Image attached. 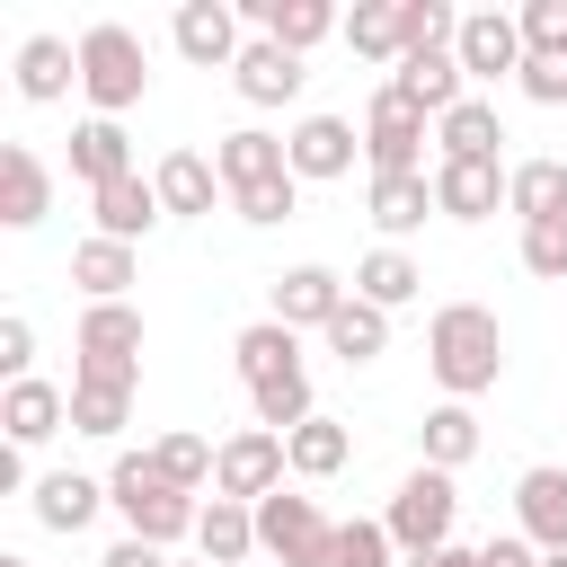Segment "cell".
Returning <instances> with one entry per match:
<instances>
[{
    "label": "cell",
    "instance_id": "cell-48",
    "mask_svg": "<svg viewBox=\"0 0 567 567\" xmlns=\"http://www.w3.org/2000/svg\"><path fill=\"white\" fill-rule=\"evenodd\" d=\"M408 567H478V549H461V540H443V549H425V558H408Z\"/></svg>",
    "mask_w": 567,
    "mask_h": 567
},
{
    "label": "cell",
    "instance_id": "cell-10",
    "mask_svg": "<svg viewBox=\"0 0 567 567\" xmlns=\"http://www.w3.org/2000/svg\"><path fill=\"white\" fill-rule=\"evenodd\" d=\"M452 53H461V71H470V80H505V71L523 80V62H532V53H523V27H514L505 9H470Z\"/></svg>",
    "mask_w": 567,
    "mask_h": 567
},
{
    "label": "cell",
    "instance_id": "cell-25",
    "mask_svg": "<svg viewBox=\"0 0 567 567\" xmlns=\"http://www.w3.org/2000/svg\"><path fill=\"white\" fill-rule=\"evenodd\" d=\"M71 346H80V363H142V310L133 301H89Z\"/></svg>",
    "mask_w": 567,
    "mask_h": 567
},
{
    "label": "cell",
    "instance_id": "cell-19",
    "mask_svg": "<svg viewBox=\"0 0 567 567\" xmlns=\"http://www.w3.org/2000/svg\"><path fill=\"white\" fill-rule=\"evenodd\" d=\"M44 213H53V168H44L27 142H9V151H0V221H9V230H35Z\"/></svg>",
    "mask_w": 567,
    "mask_h": 567
},
{
    "label": "cell",
    "instance_id": "cell-29",
    "mask_svg": "<svg viewBox=\"0 0 567 567\" xmlns=\"http://www.w3.org/2000/svg\"><path fill=\"white\" fill-rule=\"evenodd\" d=\"M71 284H80L89 301H124V284H142V257H133L124 239H97V230H89V239L71 248Z\"/></svg>",
    "mask_w": 567,
    "mask_h": 567
},
{
    "label": "cell",
    "instance_id": "cell-37",
    "mask_svg": "<svg viewBox=\"0 0 567 567\" xmlns=\"http://www.w3.org/2000/svg\"><path fill=\"white\" fill-rule=\"evenodd\" d=\"M124 416H133V390L71 381V434H97V443H115V434H124Z\"/></svg>",
    "mask_w": 567,
    "mask_h": 567
},
{
    "label": "cell",
    "instance_id": "cell-43",
    "mask_svg": "<svg viewBox=\"0 0 567 567\" xmlns=\"http://www.w3.org/2000/svg\"><path fill=\"white\" fill-rule=\"evenodd\" d=\"M523 275L567 284V221H532V230H523Z\"/></svg>",
    "mask_w": 567,
    "mask_h": 567
},
{
    "label": "cell",
    "instance_id": "cell-47",
    "mask_svg": "<svg viewBox=\"0 0 567 567\" xmlns=\"http://www.w3.org/2000/svg\"><path fill=\"white\" fill-rule=\"evenodd\" d=\"M97 567H168V549H151V540H133V532H124V540H115Z\"/></svg>",
    "mask_w": 567,
    "mask_h": 567
},
{
    "label": "cell",
    "instance_id": "cell-18",
    "mask_svg": "<svg viewBox=\"0 0 567 567\" xmlns=\"http://www.w3.org/2000/svg\"><path fill=\"white\" fill-rule=\"evenodd\" d=\"M151 186H159V213H168V221H204L213 195H221V168H213L204 151H168V159L151 168Z\"/></svg>",
    "mask_w": 567,
    "mask_h": 567
},
{
    "label": "cell",
    "instance_id": "cell-41",
    "mask_svg": "<svg viewBox=\"0 0 567 567\" xmlns=\"http://www.w3.org/2000/svg\"><path fill=\"white\" fill-rule=\"evenodd\" d=\"M399 558V540H390V523H337V540H328V567H390Z\"/></svg>",
    "mask_w": 567,
    "mask_h": 567
},
{
    "label": "cell",
    "instance_id": "cell-23",
    "mask_svg": "<svg viewBox=\"0 0 567 567\" xmlns=\"http://www.w3.org/2000/svg\"><path fill=\"white\" fill-rule=\"evenodd\" d=\"M71 177L97 195V186H115V177H142L133 168V142H124V124L115 115H89L80 133H71Z\"/></svg>",
    "mask_w": 567,
    "mask_h": 567
},
{
    "label": "cell",
    "instance_id": "cell-8",
    "mask_svg": "<svg viewBox=\"0 0 567 567\" xmlns=\"http://www.w3.org/2000/svg\"><path fill=\"white\" fill-rule=\"evenodd\" d=\"M266 301H275V310H266V319H284V328H292V337H301V328H319V337H328V319H337V310H346V301H354V284H346V275H337V266H284V275H275V292H266Z\"/></svg>",
    "mask_w": 567,
    "mask_h": 567
},
{
    "label": "cell",
    "instance_id": "cell-46",
    "mask_svg": "<svg viewBox=\"0 0 567 567\" xmlns=\"http://www.w3.org/2000/svg\"><path fill=\"white\" fill-rule=\"evenodd\" d=\"M478 567H540V549L523 532H496V540H478Z\"/></svg>",
    "mask_w": 567,
    "mask_h": 567
},
{
    "label": "cell",
    "instance_id": "cell-11",
    "mask_svg": "<svg viewBox=\"0 0 567 567\" xmlns=\"http://www.w3.org/2000/svg\"><path fill=\"white\" fill-rule=\"evenodd\" d=\"M284 159H292V177H346V168L363 159V133H354L346 115H301V124L284 133Z\"/></svg>",
    "mask_w": 567,
    "mask_h": 567
},
{
    "label": "cell",
    "instance_id": "cell-12",
    "mask_svg": "<svg viewBox=\"0 0 567 567\" xmlns=\"http://www.w3.org/2000/svg\"><path fill=\"white\" fill-rule=\"evenodd\" d=\"M514 532L532 549H567V470L558 461H540V470L514 478Z\"/></svg>",
    "mask_w": 567,
    "mask_h": 567
},
{
    "label": "cell",
    "instance_id": "cell-44",
    "mask_svg": "<svg viewBox=\"0 0 567 567\" xmlns=\"http://www.w3.org/2000/svg\"><path fill=\"white\" fill-rule=\"evenodd\" d=\"M27 363H35V328L9 310V319H0V372H9V381H27Z\"/></svg>",
    "mask_w": 567,
    "mask_h": 567
},
{
    "label": "cell",
    "instance_id": "cell-5",
    "mask_svg": "<svg viewBox=\"0 0 567 567\" xmlns=\"http://www.w3.org/2000/svg\"><path fill=\"white\" fill-rule=\"evenodd\" d=\"M425 133H434V115L408 89H381L363 106V159H372V177H416L425 168Z\"/></svg>",
    "mask_w": 567,
    "mask_h": 567
},
{
    "label": "cell",
    "instance_id": "cell-35",
    "mask_svg": "<svg viewBox=\"0 0 567 567\" xmlns=\"http://www.w3.org/2000/svg\"><path fill=\"white\" fill-rule=\"evenodd\" d=\"M346 44H354L363 62H390V71H399V53H408L399 0H354V18H346Z\"/></svg>",
    "mask_w": 567,
    "mask_h": 567
},
{
    "label": "cell",
    "instance_id": "cell-24",
    "mask_svg": "<svg viewBox=\"0 0 567 567\" xmlns=\"http://www.w3.org/2000/svg\"><path fill=\"white\" fill-rule=\"evenodd\" d=\"M363 213H372V230H381V248H399L408 230H425V213H434V177L416 168V177H372V195H363Z\"/></svg>",
    "mask_w": 567,
    "mask_h": 567
},
{
    "label": "cell",
    "instance_id": "cell-9",
    "mask_svg": "<svg viewBox=\"0 0 567 567\" xmlns=\"http://www.w3.org/2000/svg\"><path fill=\"white\" fill-rule=\"evenodd\" d=\"M505 159H434V213L443 221H487L505 204Z\"/></svg>",
    "mask_w": 567,
    "mask_h": 567
},
{
    "label": "cell",
    "instance_id": "cell-50",
    "mask_svg": "<svg viewBox=\"0 0 567 567\" xmlns=\"http://www.w3.org/2000/svg\"><path fill=\"white\" fill-rule=\"evenodd\" d=\"M0 567H27V558H0Z\"/></svg>",
    "mask_w": 567,
    "mask_h": 567
},
{
    "label": "cell",
    "instance_id": "cell-42",
    "mask_svg": "<svg viewBox=\"0 0 567 567\" xmlns=\"http://www.w3.org/2000/svg\"><path fill=\"white\" fill-rule=\"evenodd\" d=\"M239 204V221H257V230H275V221H292L301 213V177H275V186H248V195H230Z\"/></svg>",
    "mask_w": 567,
    "mask_h": 567
},
{
    "label": "cell",
    "instance_id": "cell-31",
    "mask_svg": "<svg viewBox=\"0 0 567 567\" xmlns=\"http://www.w3.org/2000/svg\"><path fill=\"white\" fill-rule=\"evenodd\" d=\"M416 452H425V470H461V461H478V416L461 408V399H443V408H425V425H416Z\"/></svg>",
    "mask_w": 567,
    "mask_h": 567
},
{
    "label": "cell",
    "instance_id": "cell-40",
    "mask_svg": "<svg viewBox=\"0 0 567 567\" xmlns=\"http://www.w3.org/2000/svg\"><path fill=\"white\" fill-rule=\"evenodd\" d=\"M514 27H523V53L532 62H567V0H523Z\"/></svg>",
    "mask_w": 567,
    "mask_h": 567
},
{
    "label": "cell",
    "instance_id": "cell-49",
    "mask_svg": "<svg viewBox=\"0 0 567 567\" xmlns=\"http://www.w3.org/2000/svg\"><path fill=\"white\" fill-rule=\"evenodd\" d=\"M540 567H567V549H540Z\"/></svg>",
    "mask_w": 567,
    "mask_h": 567
},
{
    "label": "cell",
    "instance_id": "cell-36",
    "mask_svg": "<svg viewBox=\"0 0 567 567\" xmlns=\"http://www.w3.org/2000/svg\"><path fill=\"white\" fill-rule=\"evenodd\" d=\"M328 354H337V363H372V354H390V310L346 301V310L328 319Z\"/></svg>",
    "mask_w": 567,
    "mask_h": 567
},
{
    "label": "cell",
    "instance_id": "cell-3",
    "mask_svg": "<svg viewBox=\"0 0 567 567\" xmlns=\"http://www.w3.org/2000/svg\"><path fill=\"white\" fill-rule=\"evenodd\" d=\"M142 89H151L142 35H133L124 18H97V27L80 35V97H89L97 115H124V106H142Z\"/></svg>",
    "mask_w": 567,
    "mask_h": 567
},
{
    "label": "cell",
    "instance_id": "cell-4",
    "mask_svg": "<svg viewBox=\"0 0 567 567\" xmlns=\"http://www.w3.org/2000/svg\"><path fill=\"white\" fill-rule=\"evenodd\" d=\"M452 514H461V487H452L443 470H425V461H416V470L390 487V514H381V523H390V540H399L408 558H425V549H443V540H452Z\"/></svg>",
    "mask_w": 567,
    "mask_h": 567
},
{
    "label": "cell",
    "instance_id": "cell-15",
    "mask_svg": "<svg viewBox=\"0 0 567 567\" xmlns=\"http://www.w3.org/2000/svg\"><path fill=\"white\" fill-rule=\"evenodd\" d=\"M0 425H9V452H35V443H53L62 425H71V390H53V381H9V399H0Z\"/></svg>",
    "mask_w": 567,
    "mask_h": 567
},
{
    "label": "cell",
    "instance_id": "cell-51",
    "mask_svg": "<svg viewBox=\"0 0 567 567\" xmlns=\"http://www.w3.org/2000/svg\"><path fill=\"white\" fill-rule=\"evenodd\" d=\"M168 567H177V558H168ZM186 567H204V558H186Z\"/></svg>",
    "mask_w": 567,
    "mask_h": 567
},
{
    "label": "cell",
    "instance_id": "cell-13",
    "mask_svg": "<svg viewBox=\"0 0 567 567\" xmlns=\"http://www.w3.org/2000/svg\"><path fill=\"white\" fill-rule=\"evenodd\" d=\"M177 53L195 62V71H230L248 44H239V9L230 0H186L177 9Z\"/></svg>",
    "mask_w": 567,
    "mask_h": 567
},
{
    "label": "cell",
    "instance_id": "cell-33",
    "mask_svg": "<svg viewBox=\"0 0 567 567\" xmlns=\"http://www.w3.org/2000/svg\"><path fill=\"white\" fill-rule=\"evenodd\" d=\"M434 142H443V159H496L505 124H496V106H487V97H461V106L434 124Z\"/></svg>",
    "mask_w": 567,
    "mask_h": 567
},
{
    "label": "cell",
    "instance_id": "cell-45",
    "mask_svg": "<svg viewBox=\"0 0 567 567\" xmlns=\"http://www.w3.org/2000/svg\"><path fill=\"white\" fill-rule=\"evenodd\" d=\"M523 97L532 106H567V62H523Z\"/></svg>",
    "mask_w": 567,
    "mask_h": 567
},
{
    "label": "cell",
    "instance_id": "cell-32",
    "mask_svg": "<svg viewBox=\"0 0 567 567\" xmlns=\"http://www.w3.org/2000/svg\"><path fill=\"white\" fill-rule=\"evenodd\" d=\"M195 549H204V567H239V558L257 549V505L213 496V505H204V523H195Z\"/></svg>",
    "mask_w": 567,
    "mask_h": 567
},
{
    "label": "cell",
    "instance_id": "cell-22",
    "mask_svg": "<svg viewBox=\"0 0 567 567\" xmlns=\"http://www.w3.org/2000/svg\"><path fill=\"white\" fill-rule=\"evenodd\" d=\"M390 89H408V97H416V106H425V115L443 124V115H452V106L470 97V71H461V53L443 44V53H408V62L390 71Z\"/></svg>",
    "mask_w": 567,
    "mask_h": 567
},
{
    "label": "cell",
    "instance_id": "cell-34",
    "mask_svg": "<svg viewBox=\"0 0 567 567\" xmlns=\"http://www.w3.org/2000/svg\"><path fill=\"white\" fill-rule=\"evenodd\" d=\"M284 452H292V478H337V470H346V452H354V434H346L337 416H310V425H292V434H284Z\"/></svg>",
    "mask_w": 567,
    "mask_h": 567
},
{
    "label": "cell",
    "instance_id": "cell-14",
    "mask_svg": "<svg viewBox=\"0 0 567 567\" xmlns=\"http://www.w3.org/2000/svg\"><path fill=\"white\" fill-rule=\"evenodd\" d=\"M301 80H310V71H301V53H284L275 35H248V53L230 62V89H239L248 106H292V97H301Z\"/></svg>",
    "mask_w": 567,
    "mask_h": 567
},
{
    "label": "cell",
    "instance_id": "cell-39",
    "mask_svg": "<svg viewBox=\"0 0 567 567\" xmlns=\"http://www.w3.org/2000/svg\"><path fill=\"white\" fill-rule=\"evenodd\" d=\"M151 461H159V470H168V478H177V487L195 496V487L213 478V461H221V443H204V434H159V443H151Z\"/></svg>",
    "mask_w": 567,
    "mask_h": 567
},
{
    "label": "cell",
    "instance_id": "cell-21",
    "mask_svg": "<svg viewBox=\"0 0 567 567\" xmlns=\"http://www.w3.org/2000/svg\"><path fill=\"white\" fill-rule=\"evenodd\" d=\"M27 505H35V523H44V532H89V523H97V505H106V478H89V470H44Z\"/></svg>",
    "mask_w": 567,
    "mask_h": 567
},
{
    "label": "cell",
    "instance_id": "cell-2",
    "mask_svg": "<svg viewBox=\"0 0 567 567\" xmlns=\"http://www.w3.org/2000/svg\"><path fill=\"white\" fill-rule=\"evenodd\" d=\"M106 505H115L124 532L151 540V549H168V540H186V532L204 523V505H195L151 452H115V470H106Z\"/></svg>",
    "mask_w": 567,
    "mask_h": 567
},
{
    "label": "cell",
    "instance_id": "cell-16",
    "mask_svg": "<svg viewBox=\"0 0 567 567\" xmlns=\"http://www.w3.org/2000/svg\"><path fill=\"white\" fill-rule=\"evenodd\" d=\"M239 18H248L257 35H275L284 53H310L319 35H346V18H337L328 0H248Z\"/></svg>",
    "mask_w": 567,
    "mask_h": 567
},
{
    "label": "cell",
    "instance_id": "cell-20",
    "mask_svg": "<svg viewBox=\"0 0 567 567\" xmlns=\"http://www.w3.org/2000/svg\"><path fill=\"white\" fill-rule=\"evenodd\" d=\"M89 204H97V239H124V248H142V239H151V230L168 221V213H159V186H151V177H115V186H97Z\"/></svg>",
    "mask_w": 567,
    "mask_h": 567
},
{
    "label": "cell",
    "instance_id": "cell-17",
    "mask_svg": "<svg viewBox=\"0 0 567 567\" xmlns=\"http://www.w3.org/2000/svg\"><path fill=\"white\" fill-rule=\"evenodd\" d=\"M213 168H221V186H230V195H248V186H275V177H292V159H284V133H257V124L221 133Z\"/></svg>",
    "mask_w": 567,
    "mask_h": 567
},
{
    "label": "cell",
    "instance_id": "cell-27",
    "mask_svg": "<svg viewBox=\"0 0 567 567\" xmlns=\"http://www.w3.org/2000/svg\"><path fill=\"white\" fill-rule=\"evenodd\" d=\"M230 363H239V381H248V390H266V381L301 372V337H292L284 319H257V328H239V337H230Z\"/></svg>",
    "mask_w": 567,
    "mask_h": 567
},
{
    "label": "cell",
    "instance_id": "cell-6",
    "mask_svg": "<svg viewBox=\"0 0 567 567\" xmlns=\"http://www.w3.org/2000/svg\"><path fill=\"white\" fill-rule=\"evenodd\" d=\"M328 540H337V523L319 514V496L275 487V496L257 505V549H266L275 567H328Z\"/></svg>",
    "mask_w": 567,
    "mask_h": 567
},
{
    "label": "cell",
    "instance_id": "cell-28",
    "mask_svg": "<svg viewBox=\"0 0 567 567\" xmlns=\"http://www.w3.org/2000/svg\"><path fill=\"white\" fill-rule=\"evenodd\" d=\"M505 213H514L523 230H532V221H567V159H514Z\"/></svg>",
    "mask_w": 567,
    "mask_h": 567
},
{
    "label": "cell",
    "instance_id": "cell-7",
    "mask_svg": "<svg viewBox=\"0 0 567 567\" xmlns=\"http://www.w3.org/2000/svg\"><path fill=\"white\" fill-rule=\"evenodd\" d=\"M284 470H292V452H284V434H266V425H239V434L221 443V461H213V496H239V505H266V496L284 487Z\"/></svg>",
    "mask_w": 567,
    "mask_h": 567
},
{
    "label": "cell",
    "instance_id": "cell-30",
    "mask_svg": "<svg viewBox=\"0 0 567 567\" xmlns=\"http://www.w3.org/2000/svg\"><path fill=\"white\" fill-rule=\"evenodd\" d=\"M425 292V266L408 257V248H372L363 266H354V301H372V310H408Z\"/></svg>",
    "mask_w": 567,
    "mask_h": 567
},
{
    "label": "cell",
    "instance_id": "cell-26",
    "mask_svg": "<svg viewBox=\"0 0 567 567\" xmlns=\"http://www.w3.org/2000/svg\"><path fill=\"white\" fill-rule=\"evenodd\" d=\"M71 80H80V44H62V35H27V44H18V97H27V106L71 97Z\"/></svg>",
    "mask_w": 567,
    "mask_h": 567
},
{
    "label": "cell",
    "instance_id": "cell-1",
    "mask_svg": "<svg viewBox=\"0 0 567 567\" xmlns=\"http://www.w3.org/2000/svg\"><path fill=\"white\" fill-rule=\"evenodd\" d=\"M425 372L443 381V399H478V390H496V372H505V328H496V310L487 301H443L434 319H425Z\"/></svg>",
    "mask_w": 567,
    "mask_h": 567
},
{
    "label": "cell",
    "instance_id": "cell-38",
    "mask_svg": "<svg viewBox=\"0 0 567 567\" xmlns=\"http://www.w3.org/2000/svg\"><path fill=\"white\" fill-rule=\"evenodd\" d=\"M248 408H257V425H266V434H292V425H310V416H319V408H310V372H284V381L248 390Z\"/></svg>",
    "mask_w": 567,
    "mask_h": 567
}]
</instances>
